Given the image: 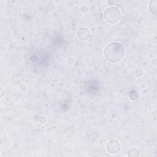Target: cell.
Wrapping results in <instances>:
<instances>
[{
    "label": "cell",
    "instance_id": "cell-3",
    "mask_svg": "<svg viewBox=\"0 0 157 157\" xmlns=\"http://www.w3.org/2000/svg\"><path fill=\"white\" fill-rule=\"evenodd\" d=\"M121 145L117 140H111L106 145L107 151L111 154H116L120 150Z\"/></svg>",
    "mask_w": 157,
    "mask_h": 157
},
{
    "label": "cell",
    "instance_id": "cell-4",
    "mask_svg": "<svg viewBox=\"0 0 157 157\" xmlns=\"http://www.w3.org/2000/svg\"><path fill=\"white\" fill-rule=\"evenodd\" d=\"M90 33L89 30L86 28H80L77 33V37L82 40H85L88 39L90 37Z\"/></svg>",
    "mask_w": 157,
    "mask_h": 157
},
{
    "label": "cell",
    "instance_id": "cell-6",
    "mask_svg": "<svg viewBox=\"0 0 157 157\" xmlns=\"http://www.w3.org/2000/svg\"><path fill=\"white\" fill-rule=\"evenodd\" d=\"M129 97L130 99H131V100H136L139 98L138 93L136 91H131L129 93Z\"/></svg>",
    "mask_w": 157,
    "mask_h": 157
},
{
    "label": "cell",
    "instance_id": "cell-7",
    "mask_svg": "<svg viewBox=\"0 0 157 157\" xmlns=\"http://www.w3.org/2000/svg\"><path fill=\"white\" fill-rule=\"evenodd\" d=\"M139 74H140V76H141L142 75H143V71H142L141 69H137V70L136 71V75L137 76H139Z\"/></svg>",
    "mask_w": 157,
    "mask_h": 157
},
{
    "label": "cell",
    "instance_id": "cell-1",
    "mask_svg": "<svg viewBox=\"0 0 157 157\" xmlns=\"http://www.w3.org/2000/svg\"><path fill=\"white\" fill-rule=\"evenodd\" d=\"M124 53V47L118 42H110L104 49L105 57L111 63H118L122 60Z\"/></svg>",
    "mask_w": 157,
    "mask_h": 157
},
{
    "label": "cell",
    "instance_id": "cell-5",
    "mask_svg": "<svg viewBox=\"0 0 157 157\" xmlns=\"http://www.w3.org/2000/svg\"><path fill=\"white\" fill-rule=\"evenodd\" d=\"M156 4H157V1H151L149 3V9L150 12L155 15H156Z\"/></svg>",
    "mask_w": 157,
    "mask_h": 157
},
{
    "label": "cell",
    "instance_id": "cell-2",
    "mask_svg": "<svg viewBox=\"0 0 157 157\" xmlns=\"http://www.w3.org/2000/svg\"><path fill=\"white\" fill-rule=\"evenodd\" d=\"M104 18L109 23H116L119 21L121 18L120 10L116 7H108L104 12Z\"/></svg>",
    "mask_w": 157,
    "mask_h": 157
}]
</instances>
